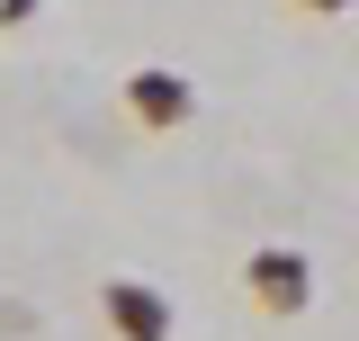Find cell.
Returning a JSON list of instances; mask_svg holds the SVG:
<instances>
[{
  "mask_svg": "<svg viewBox=\"0 0 359 341\" xmlns=\"http://www.w3.org/2000/svg\"><path fill=\"white\" fill-rule=\"evenodd\" d=\"M99 314H108L117 341H171V297L144 288V279H108L99 288Z\"/></svg>",
  "mask_w": 359,
  "mask_h": 341,
  "instance_id": "obj_1",
  "label": "cell"
},
{
  "mask_svg": "<svg viewBox=\"0 0 359 341\" xmlns=\"http://www.w3.org/2000/svg\"><path fill=\"white\" fill-rule=\"evenodd\" d=\"M243 288L269 305V314H306V297H314V269H306V252H252L243 260Z\"/></svg>",
  "mask_w": 359,
  "mask_h": 341,
  "instance_id": "obj_2",
  "label": "cell"
},
{
  "mask_svg": "<svg viewBox=\"0 0 359 341\" xmlns=\"http://www.w3.org/2000/svg\"><path fill=\"white\" fill-rule=\"evenodd\" d=\"M126 108H135V126L171 135V126H189V108H198V90L180 81V72H126Z\"/></svg>",
  "mask_w": 359,
  "mask_h": 341,
  "instance_id": "obj_3",
  "label": "cell"
},
{
  "mask_svg": "<svg viewBox=\"0 0 359 341\" xmlns=\"http://www.w3.org/2000/svg\"><path fill=\"white\" fill-rule=\"evenodd\" d=\"M36 18V0H0V27H27Z\"/></svg>",
  "mask_w": 359,
  "mask_h": 341,
  "instance_id": "obj_4",
  "label": "cell"
},
{
  "mask_svg": "<svg viewBox=\"0 0 359 341\" xmlns=\"http://www.w3.org/2000/svg\"><path fill=\"white\" fill-rule=\"evenodd\" d=\"M306 9H323V18H332V9H351V0H306Z\"/></svg>",
  "mask_w": 359,
  "mask_h": 341,
  "instance_id": "obj_5",
  "label": "cell"
}]
</instances>
